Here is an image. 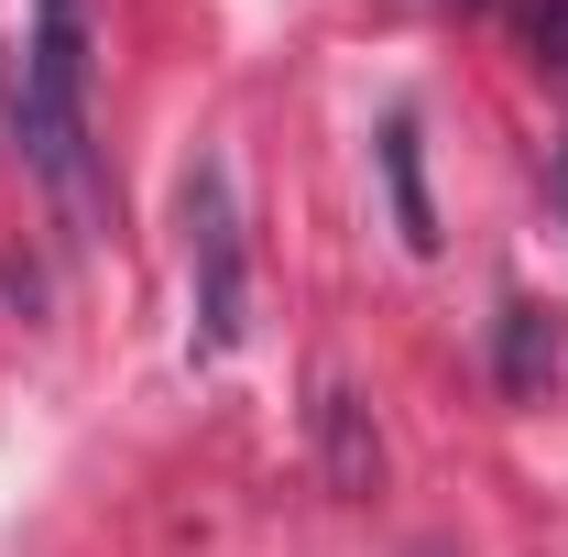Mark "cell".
Instances as JSON below:
<instances>
[{"label":"cell","mask_w":568,"mask_h":557,"mask_svg":"<svg viewBox=\"0 0 568 557\" xmlns=\"http://www.w3.org/2000/svg\"><path fill=\"white\" fill-rule=\"evenodd\" d=\"M22 153L33 175L67 198V219H99V175H88V11L77 0H33V55H22Z\"/></svg>","instance_id":"obj_1"},{"label":"cell","mask_w":568,"mask_h":557,"mask_svg":"<svg viewBox=\"0 0 568 557\" xmlns=\"http://www.w3.org/2000/svg\"><path fill=\"white\" fill-rule=\"evenodd\" d=\"M175 219H186V274H197L186 350H197V361H230V350H241V306H252V252H241V198H230V164H219V153L186 164Z\"/></svg>","instance_id":"obj_2"},{"label":"cell","mask_w":568,"mask_h":557,"mask_svg":"<svg viewBox=\"0 0 568 557\" xmlns=\"http://www.w3.org/2000/svg\"><path fill=\"white\" fill-rule=\"evenodd\" d=\"M306 437H317V482L339 492V503H372L383 492V426L361 405V383H317V405H306Z\"/></svg>","instance_id":"obj_3"},{"label":"cell","mask_w":568,"mask_h":557,"mask_svg":"<svg viewBox=\"0 0 568 557\" xmlns=\"http://www.w3.org/2000/svg\"><path fill=\"white\" fill-rule=\"evenodd\" d=\"M372 164H383V198H394V241H405V252H437V198H426L416 110H394V121H383V142H372Z\"/></svg>","instance_id":"obj_4"},{"label":"cell","mask_w":568,"mask_h":557,"mask_svg":"<svg viewBox=\"0 0 568 557\" xmlns=\"http://www.w3.org/2000/svg\"><path fill=\"white\" fill-rule=\"evenodd\" d=\"M493 372H503V394H547V372H558V328H547V306H503L493 317Z\"/></svg>","instance_id":"obj_5"},{"label":"cell","mask_w":568,"mask_h":557,"mask_svg":"<svg viewBox=\"0 0 568 557\" xmlns=\"http://www.w3.org/2000/svg\"><path fill=\"white\" fill-rule=\"evenodd\" d=\"M514 22H525L536 67H558V77H568V0H514Z\"/></svg>","instance_id":"obj_6"},{"label":"cell","mask_w":568,"mask_h":557,"mask_svg":"<svg viewBox=\"0 0 568 557\" xmlns=\"http://www.w3.org/2000/svg\"><path fill=\"white\" fill-rule=\"evenodd\" d=\"M558 219H568V142H558Z\"/></svg>","instance_id":"obj_7"},{"label":"cell","mask_w":568,"mask_h":557,"mask_svg":"<svg viewBox=\"0 0 568 557\" xmlns=\"http://www.w3.org/2000/svg\"><path fill=\"white\" fill-rule=\"evenodd\" d=\"M416 557H437V547H416Z\"/></svg>","instance_id":"obj_8"}]
</instances>
